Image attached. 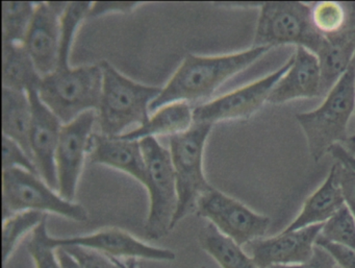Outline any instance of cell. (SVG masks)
<instances>
[{
  "mask_svg": "<svg viewBox=\"0 0 355 268\" xmlns=\"http://www.w3.org/2000/svg\"><path fill=\"white\" fill-rule=\"evenodd\" d=\"M338 267H340V266H338Z\"/></svg>",
  "mask_w": 355,
  "mask_h": 268,
  "instance_id": "cell-42",
  "label": "cell"
},
{
  "mask_svg": "<svg viewBox=\"0 0 355 268\" xmlns=\"http://www.w3.org/2000/svg\"><path fill=\"white\" fill-rule=\"evenodd\" d=\"M47 217L33 231L32 238L28 241V251L34 259L36 268H62L58 259L57 251L49 242Z\"/></svg>",
  "mask_w": 355,
  "mask_h": 268,
  "instance_id": "cell-29",
  "label": "cell"
},
{
  "mask_svg": "<svg viewBox=\"0 0 355 268\" xmlns=\"http://www.w3.org/2000/svg\"><path fill=\"white\" fill-rule=\"evenodd\" d=\"M199 243L221 268H257L252 258L247 256L240 245L222 234L211 222L200 231Z\"/></svg>",
  "mask_w": 355,
  "mask_h": 268,
  "instance_id": "cell-23",
  "label": "cell"
},
{
  "mask_svg": "<svg viewBox=\"0 0 355 268\" xmlns=\"http://www.w3.org/2000/svg\"><path fill=\"white\" fill-rule=\"evenodd\" d=\"M294 62V55L273 74L236 89L209 103L194 108L195 124H209L228 120L247 119L268 103L272 91Z\"/></svg>",
  "mask_w": 355,
  "mask_h": 268,
  "instance_id": "cell-10",
  "label": "cell"
},
{
  "mask_svg": "<svg viewBox=\"0 0 355 268\" xmlns=\"http://www.w3.org/2000/svg\"><path fill=\"white\" fill-rule=\"evenodd\" d=\"M55 251L62 268H82L78 262L63 247H59Z\"/></svg>",
  "mask_w": 355,
  "mask_h": 268,
  "instance_id": "cell-37",
  "label": "cell"
},
{
  "mask_svg": "<svg viewBox=\"0 0 355 268\" xmlns=\"http://www.w3.org/2000/svg\"><path fill=\"white\" fill-rule=\"evenodd\" d=\"M99 65L103 70V91L97 110L101 134L121 136L128 126L146 124L149 106L159 97L163 88L134 82L109 62L103 61Z\"/></svg>",
  "mask_w": 355,
  "mask_h": 268,
  "instance_id": "cell-3",
  "label": "cell"
},
{
  "mask_svg": "<svg viewBox=\"0 0 355 268\" xmlns=\"http://www.w3.org/2000/svg\"><path fill=\"white\" fill-rule=\"evenodd\" d=\"M321 68V97H326L355 58V9L348 26L324 37L317 55Z\"/></svg>",
  "mask_w": 355,
  "mask_h": 268,
  "instance_id": "cell-18",
  "label": "cell"
},
{
  "mask_svg": "<svg viewBox=\"0 0 355 268\" xmlns=\"http://www.w3.org/2000/svg\"><path fill=\"white\" fill-rule=\"evenodd\" d=\"M42 76L24 43H3V88L38 90Z\"/></svg>",
  "mask_w": 355,
  "mask_h": 268,
  "instance_id": "cell-22",
  "label": "cell"
},
{
  "mask_svg": "<svg viewBox=\"0 0 355 268\" xmlns=\"http://www.w3.org/2000/svg\"><path fill=\"white\" fill-rule=\"evenodd\" d=\"M91 3H68L61 17V42H60L58 67L69 65V55L76 31L80 22L88 18Z\"/></svg>",
  "mask_w": 355,
  "mask_h": 268,
  "instance_id": "cell-27",
  "label": "cell"
},
{
  "mask_svg": "<svg viewBox=\"0 0 355 268\" xmlns=\"http://www.w3.org/2000/svg\"><path fill=\"white\" fill-rule=\"evenodd\" d=\"M21 168L40 176L38 168L30 156L15 141L3 135V170Z\"/></svg>",
  "mask_w": 355,
  "mask_h": 268,
  "instance_id": "cell-30",
  "label": "cell"
},
{
  "mask_svg": "<svg viewBox=\"0 0 355 268\" xmlns=\"http://www.w3.org/2000/svg\"><path fill=\"white\" fill-rule=\"evenodd\" d=\"M193 124L194 108L187 101H176L155 111L146 124L118 137L132 141H140L148 137H171L186 132Z\"/></svg>",
  "mask_w": 355,
  "mask_h": 268,
  "instance_id": "cell-20",
  "label": "cell"
},
{
  "mask_svg": "<svg viewBox=\"0 0 355 268\" xmlns=\"http://www.w3.org/2000/svg\"><path fill=\"white\" fill-rule=\"evenodd\" d=\"M311 20V6L293 1L261 6L253 47L296 45L317 55L323 43Z\"/></svg>",
  "mask_w": 355,
  "mask_h": 268,
  "instance_id": "cell-7",
  "label": "cell"
},
{
  "mask_svg": "<svg viewBox=\"0 0 355 268\" xmlns=\"http://www.w3.org/2000/svg\"><path fill=\"white\" fill-rule=\"evenodd\" d=\"M211 128V124L194 122L186 132L170 137L178 197L171 230L189 214L196 212L201 195L213 188L203 174V151Z\"/></svg>",
  "mask_w": 355,
  "mask_h": 268,
  "instance_id": "cell-5",
  "label": "cell"
},
{
  "mask_svg": "<svg viewBox=\"0 0 355 268\" xmlns=\"http://www.w3.org/2000/svg\"><path fill=\"white\" fill-rule=\"evenodd\" d=\"M196 213L240 246L261 238L270 226L269 217L255 213L215 188L201 195Z\"/></svg>",
  "mask_w": 355,
  "mask_h": 268,
  "instance_id": "cell-9",
  "label": "cell"
},
{
  "mask_svg": "<svg viewBox=\"0 0 355 268\" xmlns=\"http://www.w3.org/2000/svg\"><path fill=\"white\" fill-rule=\"evenodd\" d=\"M37 3H3V43H24L34 17Z\"/></svg>",
  "mask_w": 355,
  "mask_h": 268,
  "instance_id": "cell-25",
  "label": "cell"
},
{
  "mask_svg": "<svg viewBox=\"0 0 355 268\" xmlns=\"http://www.w3.org/2000/svg\"><path fill=\"white\" fill-rule=\"evenodd\" d=\"M270 49L252 47L248 51L218 57L187 56L165 88L162 89L159 97L150 103L149 112L157 111L176 101L191 103L209 99L226 81L254 64Z\"/></svg>",
  "mask_w": 355,
  "mask_h": 268,
  "instance_id": "cell-1",
  "label": "cell"
},
{
  "mask_svg": "<svg viewBox=\"0 0 355 268\" xmlns=\"http://www.w3.org/2000/svg\"><path fill=\"white\" fill-rule=\"evenodd\" d=\"M141 5V3H94L89 10L88 18L98 17L109 13H130Z\"/></svg>",
  "mask_w": 355,
  "mask_h": 268,
  "instance_id": "cell-35",
  "label": "cell"
},
{
  "mask_svg": "<svg viewBox=\"0 0 355 268\" xmlns=\"http://www.w3.org/2000/svg\"><path fill=\"white\" fill-rule=\"evenodd\" d=\"M272 268H340L336 260L323 247L315 245L313 256L309 261L295 265L275 266Z\"/></svg>",
  "mask_w": 355,
  "mask_h": 268,
  "instance_id": "cell-34",
  "label": "cell"
},
{
  "mask_svg": "<svg viewBox=\"0 0 355 268\" xmlns=\"http://www.w3.org/2000/svg\"><path fill=\"white\" fill-rule=\"evenodd\" d=\"M353 136H354V137H355V134H354V135H353Z\"/></svg>",
  "mask_w": 355,
  "mask_h": 268,
  "instance_id": "cell-41",
  "label": "cell"
},
{
  "mask_svg": "<svg viewBox=\"0 0 355 268\" xmlns=\"http://www.w3.org/2000/svg\"><path fill=\"white\" fill-rule=\"evenodd\" d=\"M49 244L53 249L78 245L101 251L112 258L146 259L151 261H173L176 255L167 249H159L142 242L125 231L120 228H103L98 232L85 236L55 238L49 236Z\"/></svg>",
  "mask_w": 355,
  "mask_h": 268,
  "instance_id": "cell-14",
  "label": "cell"
},
{
  "mask_svg": "<svg viewBox=\"0 0 355 268\" xmlns=\"http://www.w3.org/2000/svg\"><path fill=\"white\" fill-rule=\"evenodd\" d=\"M91 163L101 164L130 174L144 186L147 171L140 141L93 134L89 144Z\"/></svg>",
  "mask_w": 355,
  "mask_h": 268,
  "instance_id": "cell-17",
  "label": "cell"
},
{
  "mask_svg": "<svg viewBox=\"0 0 355 268\" xmlns=\"http://www.w3.org/2000/svg\"><path fill=\"white\" fill-rule=\"evenodd\" d=\"M340 164L330 168L323 184L306 199L299 215L284 228V232H293L313 224H325L340 208L344 207L340 184Z\"/></svg>",
  "mask_w": 355,
  "mask_h": 268,
  "instance_id": "cell-19",
  "label": "cell"
},
{
  "mask_svg": "<svg viewBox=\"0 0 355 268\" xmlns=\"http://www.w3.org/2000/svg\"><path fill=\"white\" fill-rule=\"evenodd\" d=\"M324 224H313L293 232L282 231L277 236L257 239L246 245L257 268L295 265L309 261Z\"/></svg>",
  "mask_w": 355,
  "mask_h": 268,
  "instance_id": "cell-13",
  "label": "cell"
},
{
  "mask_svg": "<svg viewBox=\"0 0 355 268\" xmlns=\"http://www.w3.org/2000/svg\"><path fill=\"white\" fill-rule=\"evenodd\" d=\"M96 120V111L91 110L62 126L55 151V166L59 184L58 192L66 201H73L76 197L78 178L85 157L89 153V144Z\"/></svg>",
  "mask_w": 355,
  "mask_h": 268,
  "instance_id": "cell-11",
  "label": "cell"
},
{
  "mask_svg": "<svg viewBox=\"0 0 355 268\" xmlns=\"http://www.w3.org/2000/svg\"><path fill=\"white\" fill-rule=\"evenodd\" d=\"M122 268H132V266L130 265L128 261H126V263L122 262Z\"/></svg>",
  "mask_w": 355,
  "mask_h": 268,
  "instance_id": "cell-39",
  "label": "cell"
},
{
  "mask_svg": "<svg viewBox=\"0 0 355 268\" xmlns=\"http://www.w3.org/2000/svg\"><path fill=\"white\" fill-rule=\"evenodd\" d=\"M101 91V65L58 67L53 74L43 76L38 88L42 103L63 124H69L85 112L97 111Z\"/></svg>",
  "mask_w": 355,
  "mask_h": 268,
  "instance_id": "cell-4",
  "label": "cell"
},
{
  "mask_svg": "<svg viewBox=\"0 0 355 268\" xmlns=\"http://www.w3.org/2000/svg\"><path fill=\"white\" fill-rule=\"evenodd\" d=\"M331 153L332 157L336 160V162L340 163L347 164L350 166L352 169L355 170V157L351 155L343 145L336 144L329 151Z\"/></svg>",
  "mask_w": 355,
  "mask_h": 268,
  "instance_id": "cell-36",
  "label": "cell"
},
{
  "mask_svg": "<svg viewBox=\"0 0 355 268\" xmlns=\"http://www.w3.org/2000/svg\"><path fill=\"white\" fill-rule=\"evenodd\" d=\"M321 97V68L315 53L297 47L294 62L270 95L268 103L280 105L298 99Z\"/></svg>",
  "mask_w": 355,
  "mask_h": 268,
  "instance_id": "cell-16",
  "label": "cell"
},
{
  "mask_svg": "<svg viewBox=\"0 0 355 268\" xmlns=\"http://www.w3.org/2000/svg\"><path fill=\"white\" fill-rule=\"evenodd\" d=\"M354 9L355 3L322 1L311 6V20L322 36H330L348 26Z\"/></svg>",
  "mask_w": 355,
  "mask_h": 268,
  "instance_id": "cell-24",
  "label": "cell"
},
{
  "mask_svg": "<svg viewBox=\"0 0 355 268\" xmlns=\"http://www.w3.org/2000/svg\"><path fill=\"white\" fill-rule=\"evenodd\" d=\"M315 245L326 249L340 268H355V251L352 249L336 243L328 242L321 237H318Z\"/></svg>",
  "mask_w": 355,
  "mask_h": 268,
  "instance_id": "cell-33",
  "label": "cell"
},
{
  "mask_svg": "<svg viewBox=\"0 0 355 268\" xmlns=\"http://www.w3.org/2000/svg\"><path fill=\"white\" fill-rule=\"evenodd\" d=\"M32 106L28 93L3 88V135L18 143L33 160L30 146Z\"/></svg>",
  "mask_w": 355,
  "mask_h": 268,
  "instance_id": "cell-21",
  "label": "cell"
},
{
  "mask_svg": "<svg viewBox=\"0 0 355 268\" xmlns=\"http://www.w3.org/2000/svg\"><path fill=\"white\" fill-rule=\"evenodd\" d=\"M63 249L78 262L82 268H122V262L117 258L109 257L94 249L78 245H69Z\"/></svg>",
  "mask_w": 355,
  "mask_h": 268,
  "instance_id": "cell-31",
  "label": "cell"
},
{
  "mask_svg": "<svg viewBox=\"0 0 355 268\" xmlns=\"http://www.w3.org/2000/svg\"><path fill=\"white\" fill-rule=\"evenodd\" d=\"M28 94L32 106L30 146L33 160L41 178L53 190H58L55 151L63 124L42 103L38 90L28 91Z\"/></svg>",
  "mask_w": 355,
  "mask_h": 268,
  "instance_id": "cell-15",
  "label": "cell"
},
{
  "mask_svg": "<svg viewBox=\"0 0 355 268\" xmlns=\"http://www.w3.org/2000/svg\"><path fill=\"white\" fill-rule=\"evenodd\" d=\"M24 211H39L84 222L88 212L80 203L66 201L41 176L21 168L3 170V218Z\"/></svg>",
  "mask_w": 355,
  "mask_h": 268,
  "instance_id": "cell-8",
  "label": "cell"
},
{
  "mask_svg": "<svg viewBox=\"0 0 355 268\" xmlns=\"http://www.w3.org/2000/svg\"><path fill=\"white\" fill-rule=\"evenodd\" d=\"M340 164V184L345 206L355 219V170L347 164Z\"/></svg>",
  "mask_w": 355,
  "mask_h": 268,
  "instance_id": "cell-32",
  "label": "cell"
},
{
  "mask_svg": "<svg viewBox=\"0 0 355 268\" xmlns=\"http://www.w3.org/2000/svg\"><path fill=\"white\" fill-rule=\"evenodd\" d=\"M68 3H38L24 47L40 76L53 74L59 64L61 17Z\"/></svg>",
  "mask_w": 355,
  "mask_h": 268,
  "instance_id": "cell-12",
  "label": "cell"
},
{
  "mask_svg": "<svg viewBox=\"0 0 355 268\" xmlns=\"http://www.w3.org/2000/svg\"><path fill=\"white\" fill-rule=\"evenodd\" d=\"M201 268H207V267H205V266H202V267H201Z\"/></svg>",
  "mask_w": 355,
  "mask_h": 268,
  "instance_id": "cell-40",
  "label": "cell"
},
{
  "mask_svg": "<svg viewBox=\"0 0 355 268\" xmlns=\"http://www.w3.org/2000/svg\"><path fill=\"white\" fill-rule=\"evenodd\" d=\"M355 113V58L321 106L295 116L304 133L309 155L319 162L336 144L346 143L348 124Z\"/></svg>",
  "mask_w": 355,
  "mask_h": 268,
  "instance_id": "cell-2",
  "label": "cell"
},
{
  "mask_svg": "<svg viewBox=\"0 0 355 268\" xmlns=\"http://www.w3.org/2000/svg\"><path fill=\"white\" fill-rule=\"evenodd\" d=\"M47 217V214L39 211H24L14 214L3 220V263L5 265L17 247L22 237L34 231Z\"/></svg>",
  "mask_w": 355,
  "mask_h": 268,
  "instance_id": "cell-26",
  "label": "cell"
},
{
  "mask_svg": "<svg viewBox=\"0 0 355 268\" xmlns=\"http://www.w3.org/2000/svg\"><path fill=\"white\" fill-rule=\"evenodd\" d=\"M319 237L355 251V219L346 206L324 224Z\"/></svg>",
  "mask_w": 355,
  "mask_h": 268,
  "instance_id": "cell-28",
  "label": "cell"
},
{
  "mask_svg": "<svg viewBox=\"0 0 355 268\" xmlns=\"http://www.w3.org/2000/svg\"><path fill=\"white\" fill-rule=\"evenodd\" d=\"M128 262L130 263V265L132 266V268H139L136 259H128Z\"/></svg>",
  "mask_w": 355,
  "mask_h": 268,
  "instance_id": "cell-38",
  "label": "cell"
},
{
  "mask_svg": "<svg viewBox=\"0 0 355 268\" xmlns=\"http://www.w3.org/2000/svg\"><path fill=\"white\" fill-rule=\"evenodd\" d=\"M140 143L146 163L144 187L150 201L145 235L150 240H157L171 231L178 209L175 174L170 151L162 146L155 137L142 139Z\"/></svg>",
  "mask_w": 355,
  "mask_h": 268,
  "instance_id": "cell-6",
  "label": "cell"
}]
</instances>
